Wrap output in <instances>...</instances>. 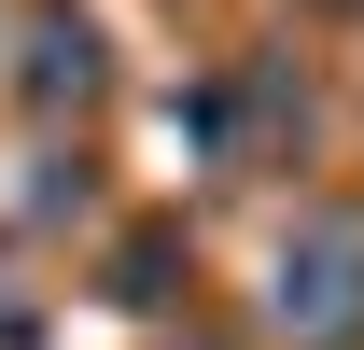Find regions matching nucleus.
Instances as JSON below:
<instances>
[{
	"mask_svg": "<svg viewBox=\"0 0 364 350\" xmlns=\"http://www.w3.org/2000/svg\"><path fill=\"white\" fill-rule=\"evenodd\" d=\"M280 336H309V350H336V336H364V224L350 211H322L309 238H280Z\"/></svg>",
	"mask_w": 364,
	"mask_h": 350,
	"instance_id": "1",
	"label": "nucleus"
}]
</instances>
